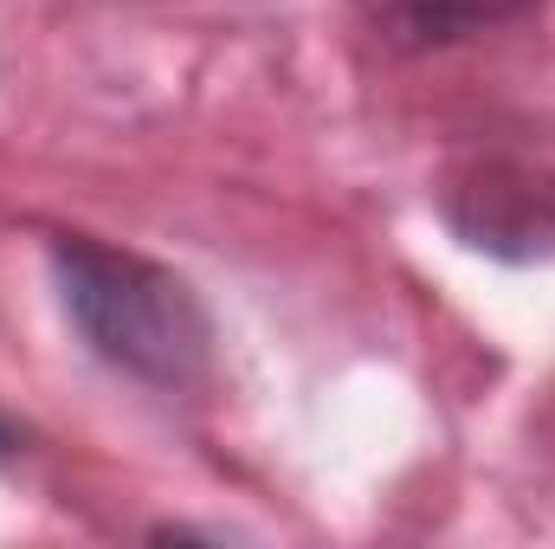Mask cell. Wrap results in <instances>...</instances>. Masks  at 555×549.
<instances>
[{"label":"cell","instance_id":"1","mask_svg":"<svg viewBox=\"0 0 555 549\" xmlns=\"http://www.w3.org/2000/svg\"><path fill=\"white\" fill-rule=\"evenodd\" d=\"M52 278L65 317L98 362L149 388H188L214 362V317L194 284L142 253L104 246L91 233H52Z\"/></svg>","mask_w":555,"mask_h":549},{"label":"cell","instance_id":"2","mask_svg":"<svg viewBox=\"0 0 555 549\" xmlns=\"http://www.w3.org/2000/svg\"><path fill=\"white\" fill-rule=\"evenodd\" d=\"M452 233L491 259H550L555 253V168L524 155H478L439 194Z\"/></svg>","mask_w":555,"mask_h":549},{"label":"cell","instance_id":"3","mask_svg":"<svg viewBox=\"0 0 555 549\" xmlns=\"http://www.w3.org/2000/svg\"><path fill=\"white\" fill-rule=\"evenodd\" d=\"M537 0H356V13L395 46V52H433V46H459L472 33H491L517 13H530Z\"/></svg>","mask_w":555,"mask_h":549},{"label":"cell","instance_id":"4","mask_svg":"<svg viewBox=\"0 0 555 549\" xmlns=\"http://www.w3.org/2000/svg\"><path fill=\"white\" fill-rule=\"evenodd\" d=\"M20 452V426L13 420H0V459H13Z\"/></svg>","mask_w":555,"mask_h":549}]
</instances>
